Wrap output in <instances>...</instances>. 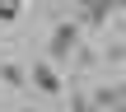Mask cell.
Returning <instances> with one entry per match:
<instances>
[{"instance_id":"cell-1","label":"cell","mask_w":126,"mask_h":112,"mask_svg":"<svg viewBox=\"0 0 126 112\" xmlns=\"http://www.w3.org/2000/svg\"><path fill=\"white\" fill-rule=\"evenodd\" d=\"M75 47H79V19L56 23V33H51V42H47V56H51V61H61V56H70Z\"/></svg>"},{"instance_id":"cell-2","label":"cell","mask_w":126,"mask_h":112,"mask_svg":"<svg viewBox=\"0 0 126 112\" xmlns=\"http://www.w3.org/2000/svg\"><path fill=\"white\" fill-rule=\"evenodd\" d=\"M28 84H33L37 94H61V75H56L51 61H37V65L28 70Z\"/></svg>"},{"instance_id":"cell-3","label":"cell","mask_w":126,"mask_h":112,"mask_svg":"<svg viewBox=\"0 0 126 112\" xmlns=\"http://www.w3.org/2000/svg\"><path fill=\"white\" fill-rule=\"evenodd\" d=\"M117 5H122V0H84V5H79V23L98 28V23H108V14H112Z\"/></svg>"},{"instance_id":"cell-4","label":"cell","mask_w":126,"mask_h":112,"mask_svg":"<svg viewBox=\"0 0 126 112\" xmlns=\"http://www.w3.org/2000/svg\"><path fill=\"white\" fill-rule=\"evenodd\" d=\"M23 80H28V75H23V70H19V65H9V61H5V65H0V84H14V89H19V84H23Z\"/></svg>"},{"instance_id":"cell-5","label":"cell","mask_w":126,"mask_h":112,"mask_svg":"<svg viewBox=\"0 0 126 112\" xmlns=\"http://www.w3.org/2000/svg\"><path fill=\"white\" fill-rule=\"evenodd\" d=\"M23 14V0H0V23H14Z\"/></svg>"},{"instance_id":"cell-6","label":"cell","mask_w":126,"mask_h":112,"mask_svg":"<svg viewBox=\"0 0 126 112\" xmlns=\"http://www.w3.org/2000/svg\"><path fill=\"white\" fill-rule=\"evenodd\" d=\"M70 112H98L94 103H84V98H70Z\"/></svg>"}]
</instances>
